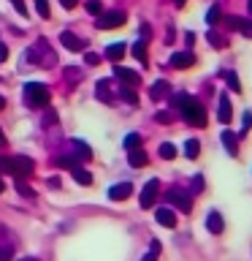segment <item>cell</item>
<instances>
[{
  "label": "cell",
  "instance_id": "obj_1",
  "mask_svg": "<svg viewBox=\"0 0 252 261\" xmlns=\"http://www.w3.org/2000/svg\"><path fill=\"white\" fill-rule=\"evenodd\" d=\"M174 109H179V114H182L184 122H190V125H195V128L206 125V109H203V103L198 98L179 93V95H174Z\"/></svg>",
  "mask_w": 252,
  "mask_h": 261
},
{
  "label": "cell",
  "instance_id": "obj_2",
  "mask_svg": "<svg viewBox=\"0 0 252 261\" xmlns=\"http://www.w3.org/2000/svg\"><path fill=\"white\" fill-rule=\"evenodd\" d=\"M24 60H30L33 65H38V68H52V65H57V55L52 52V46H49L46 38H38L36 44H33V49L24 52Z\"/></svg>",
  "mask_w": 252,
  "mask_h": 261
},
{
  "label": "cell",
  "instance_id": "obj_3",
  "mask_svg": "<svg viewBox=\"0 0 252 261\" xmlns=\"http://www.w3.org/2000/svg\"><path fill=\"white\" fill-rule=\"evenodd\" d=\"M24 103L33 106V109H44L49 103V87L44 82H27L24 85Z\"/></svg>",
  "mask_w": 252,
  "mask_h": 261
},
{
  "label": "cell",
  "instance_id": "obj_4",
  "mask_svg": "<svg viewBox=\"0 0 252 261\" xmlns=\"http://www.w3.org/2000/svg\"><path fill=\"white\" fill-rule=\"evenodd\" d=\"M33 171H36V161H33V158H27V155H14V158H11V174L16 179L30 177Z\"/></svg>",
  "mask_w": 252,
  "mask_h": 261
},
{
  "label": "cell",
  "instance_id": "obj_5",
  "mask_svg": "<svg viewBox=\"0 0 252 261\" xmlns=\"http://www.w3.org/2000/svg\"><path fill=\"white\" fill-rule=\"evenodd\" d=\"M125 11H106V14H101V16H95V24L101 30H114V28H122L125 24Z\"/></svg>",
  "mask_w": 252,
  "mask_h": 261
},
{
  "label": "cell",
  "instance_id": "obj_6",
  "mask_svg": "<svg viewBox=\"0 0 252 261\" xmlns=\"http://www.w3.org/2000/svg\"><path fill=\"white\" fill-rule=\"evenodd\" d=\"M168 204H174V207H179L182 212H190L193 210V193L187 191H179V188H171V191L166 193Z\"/></svg>",
  "mask_w": 252,
  "mask_h": 261
},
{
  "label": "cell",
  "instance_id": "obj_7",
  "mask_svg": "<svg viewBox=\"0 0 252 261\" xmlns=\"http://www.w3.org/2000/svg\"><path fill=\"white\" fill-rule=\"evenodd\" d=\"M158 193H160V182L158 179H149L144 188H141V199H138V204H141L144 210H149L154 201H158Z\"/></svg>",
  "mask_w": 252,
  "mask_h": 261
},
{
  "label": "cell",
  "instance_id": "obj_8",
  "mask_svg": "<svg viewBox=\"0 0 252 261\" xmlns=\"http://www.w3.org/2000/svg\"><path fill=\"white\" fill-rule=\"evenodd\" d=\"M60 44H62L65 49H71V52H84L87 41H81L76 33H71V30H62V33H60Z\"/></svg>",
  "mask_w": 252,
  "mask_h": 261
},
{
  "label": "cell",
  "instance_id": "obj_9",
  "mask_svg": "<svg viewBox=\"0 0 252 261\" xmlns=\"http://www.w3.org/2000/svg\"><path fill=\"white\" fill-rule=\"evenodd\" d=\"M114 76H117L122 85H128V87H136L138 82H141L138 71H130V68H125V65H114Z\"/></svg>",
  "mask_w": 252,
  "mask_h": 261
},
{
  "label": "cell",
  "instance_id": "obj_10",
  "mask_svg": "<svg viewBox=\"0 0 252 261\" xmlns=\"http://www.w3.org/2000/svg\"><path fill=\"white\" fill-rule=\"evenodd\" d=\"M171 68H179V71H184V68H190V65H195V55L193 52H174L171 55V60H168Z\"/></svg>",
  "mask_w": 252,
  "mask_h": 261
},
{
  "label": "cell",
  "instance_id": "obj_11",
  "mask_svg": "<svg viewBox=\"0 0 252 261\" xmlns=\"http://www.w3.org/2000/svg\"><path fill=\"white\" fill-rule=\"evenodd\" d=\"M130 193H133V185L130 182H117V185L109 188V199L111 201H125Z\"/></svg>",
  "mask_w": 252,
  "mask_h": 261
},
{
  "label": "cell",
  "instance_id": "obj_12",
  "mask_svg": "<svg viewBox=\"0 0 252 261\" xmlns=\"http://www.w3.org/2000/svg\"><path fill=\"white\" fill-rule=\"evenodd\" d=\"M154 220H158L160 226H166V228H174L176 226V212L171 207H160L158 212H154Z\"/></svg>",
  "mask_w": 252,
  "mask_h": 261
},
{
  "label": "cell",
  "instance_id": "obj_13",
  "mask_svg": "<svg viewBox=\"0 0 252 261\" xmlns=\"http://www.w3.org/2000/svg\"><path fill=\"white\" fill-rule=\"evenodd\" d=\"M168 95H171V85L166 79H158L149 87V98H152V101H160V98H168Z\"/></svg>",
  "mask_w": 252,
  "mask_h": 261
},
{
  "label": "cell",
  "instance_id": "obj_14",
  "mask_svg": "<svg viewBox=\"0 0 252 261\" xmlns=\"http://www.w3.org/2000/svg\"><path fill=\"white\" fill-rule=\"evenodd\" d=\"M95 98H98V101H103V103H111V101H114L111 85H109L106 79H101V82L95 85Z\"/></svg>",
  "mask_w": 252,
  "mask_h": 261
},
{
  "label": "cell",
  "instance_id": "obj_15",
  "mask_svg": "<svg viewBox=\"0 0 252 261\" xmlns=\"http://www.w3.org/2000/svg\"><path fill=\"white\" fill-rule=\"evenodd\" d=\"M231 117H233V109H231V101H228V95H219V112H217V120L219 122H231Z\"/></svg>",
  "mask_w": 252,
  "mask_h": 261
},
{
  "label": "cell",
  "instance_id": "obj_16",
  "mask_svg": "<svg viewBox=\"0 0 252 261\" xmlns=\"http://www.w3.org/2000/svg\"><path fill=\"white\" fill-rule=\"evenodd\" d=\"M206 228L211 234H223V228H225L223 215H219V212H209V215H206Z\"/></svg>",
  "mask_w": 252,
  "mask_h": 261
},
{
  "label": "cell",
  "instance_id": "obj_17",
  "mask_svg": "<svg viewBox=\"0 0 252 261\" xmlns=\"http://www.w3.org/2000/svg\"><path fill=\"white\" fill-rule=\"evenodd\" d=\"M146 161H149V158H146V152L141 150V147H138V150H128V163H130L133 169L146 166Z\"/></svg>",
  "mask_w": 252,
  "mask_h": 261
},
{
  "label": "cell",
  "instance_id": "obj_18",
  "mask_svg": "<svg viewBox=\"0 0 252 261\" xmlns=\"http://www.w3.org/2000/svg\"><path fill=\"white\" fill-rule=\"evenodd\" d=\"M73 158H76V161H89V158H92V150H89V147L84 144V142H73Z\"/></svg>",
  "mask_w": 252,
  "mask_h": 261
},
{
  "label": "cell",
  "instance_id": "obj_19",
  "mask_svg": "<svg viewBox=\"0 0 252 261\" xmlns=\"http://www.w3.org/2000/svg\"><path fill=\"white\" fill-rule=\"evenodd\" d=\"M106 57L117 65L122 57H125V44H109V49H106Z\"/></svg>",
  "mask_w": 252,
  "mask_h": 261
},
{
  "label": "cell",
  "instance_id": "obj_20",
  "mask_svg": "<svg viewBox=\"0 0 252 261\" xmlns=\"http://www.w3.org/2000/svg\"><path fill=\"white\" fill-rule=\"evenodd\" d=\"M223 144H225L228 155H236V152H239V142H236V134H233V130H223Z\"/></svg>",
  "mask_w": 252,
  "mask_h": 261
},
{
  "label": "cell",
  "instance_id": "obj_21",
  "mask_svg": "<svg viewBox=\"0 0 252 261\" xmlns=\"http://www.w3.org/2000/svg\"><path fill=\"white\" fill-rule=\"evenodd\" d=\"M184 155L190 161L198 158V155H201V142H198V139H187V142H184Z\"/></svg>",
  "mask_w": 252,
  "mask_h": 261
},
{
  "label": "cell",
  "instance_id": "obj_22",
  "mask_svg": "<svg viewBox=\"0 0 252 261\" xmlns=\"http://www.w3.org/2000/svg\"><path fill=\"white\" fill-rule=\"evenodd\" d=\"M119 98H122L125 103H130V106H136V103H138V93H136L133 87H128V85H122V87H119Z\"/></svg>",
  "mask_w": 252,
  "mask_h": 261
},
{
  "label": "cell",
  "instance_id": "obj_23",
  "mask_svg": "<svg viewBox=\"0 0 252 261\" xmlns=\"http://www.w3.org/2000/svg\"><path fill=\"white\" fill-rule=\"evenodd\" d=\"M71 174H73V179H76L79 185H92V174H89L87 169H81V166H76V169L71 171Z\"/></svg>",
  "mask_w": 252,
  "mask_h": 261
},
{
  "label": "cell",
  "instance_id": "obj_24",
  "mask_svg": "<svg viewBox=\"0 0 252 261\" xmlns=\"http://www.w3.org/2000/svg\"><path fill=\"white\" fill-rule=\"evenodd\" d=\"M236 30H239L244 38H252V19H244V16H236Z\"/></svg>",
  "mask_w": 252,
  "mask_h": 261
},
{
  "label": "cell",
  "instance_id": "obj_25",
  "mask_svg": "<svg viewBox=\"0 0 252 261\" xmlns=\"http://www.w3.org/2000/svg\"><path fill=\"white\" fill-rule=\"evenodd\" d=\"M54 163H57V166H60V169H68V171H73V169H76V166H79V161H76V158H73V155H71V152H68V155H60V158H57Z\"/></svg>",
  "mask_w": 252,
  "mask_h": 261
},
{
  "label": "cell",
  "instance_id": "obj_26",
  "mask_svg": "<svg viewBox=\"0 0 252 261\" xmlns=\"http://www.w3.org/2000/svg\"><path fill=\"white\" fill-rule=\"evenodd\" d=\"M133 57L141 65H146V41H136L133 44Z\"/></svg>",
  "mask_w": 252,
  "mask_h": 261
},
{
  "label": "cell",
  "instance_id": "obj_27",
  "mask_svg": "<svg viewBox=\"0 0 252 261\" xmlns=\"http://www.w3.org/2000/svg\"><path fill=\"white\" fill-rule=\"evenodd\" d=\"M160 158H163V161H174V158H176V147L168 144V142L160 144Z\"/></svg>",
  "mask_w": 252,
  "mask_h": 261
},
{
  "label": "cell",
  "instance_id": "obj_28",
  "mask_svg": "<svg viewBox=\"0 0 252 261\" xmlns=\"http://www.w3.org/2000/svg\"><path fill=\"white\" fill-rule=\"evenodd\" d=\"M84 8H87V14H92V16H101L103 14V3H101V0H87Z\"/></svg>",
  "mask_w": 252,
  "mask_h": 261
},
{
  "label": "cell",
  "instance_id": "obj_29",
  "mask_svg": "<svg viewBox=\"0 0 252 261\" xmlns=\"http://www.w3.org/2000/svg\"><path fill=\"white\" fill-rule=\"evenodd\" d=\"M158 256H160V242H158V240H152V248L144 253V258H141V261H158Z\"/></svg>",
  "mask_w": 252,
  "mask_h": 261
},
{
  "label": "cell",
  "instance_id": "obj_30",
  "mask_svg": "<svg viewBox=\"0 0 252 261\" xmlns=\"http://www.w3.org/2000/svg\"><path fill=\"white\" fill-rule=\"evenodd\" d=\"M206 38H209V44L214 46V49H223V46H225V41H223V36H219L217 30H209V33H206Z\"/></svg>",
  "mask_w": 252,
  "mask_h": 261
},
{
  "label": "cell",
  "instance_id": "obj_31",
  "mask_svg": "<svg viewBox=\"0 0 252 261\" xmlns=\"http://www.w3.org/2000/svg\"><path fill=\"white\" fill-rule=\"evenodd\" d=\"M141 147V136L138 134H128L125 136V150H138Z\"/></svg>",
  "mask_w": 252,
  "mask_h": 261
},
{
  "label": "cell",
  "instance_id": "obj_32",
  "mask_svg": "<svg viewBox=\"0 0 252 261\" xmlns=\"http://www.w3.org/2000/svg\"><path fill=\"white\" fill-rule=\"evenodd\" d=\"M219 16H223V11H219V6H211L209 11H206V22L211 24V28H214V24L219 22Z\"/></svg>",
  "mask_w": 252,
  "mask_h": 261
},
{
  "label": "cell",
  "instance_id": "obj_33",
  "mask_svg": "<svg viewBox=\"0 0 252 261\" xmlns=\"http://www.w3.org/2000/svg\"><path fill=\"white\" fill-rule=\"evenodd\" d=\"M36 11H38V16L41 19H49V0H36Z\"/></svg>",
  "mask_w": 252,
  "mask_h": 261
},
{
  "label": "cell",
  "instance_id": "obj_34",
  "mask_svg": "<svg viewBox=\"0 0 252 261\" xmlns=\"http://www.w3.org/2000/svg\"><path fill=\"white\" fill-rule=\"evenodd\" d=\"M225 79H228V87H231L233 93H239V90H241V82H239L236 73H225Z\"/></svg>",
  "mask_w": 252,
  "mask_h": 261
},
{
  "label": "cell",
  "instance_id": "obj_35",
  "mask_svg": "<svg viewBox=\"0 0 252 261\" xmlns=\"http://www.w3.org/2000/svg\"><path fill=\"white\" fill-rule=\"evenodd\" d=\"M14 258V248H11V245H0V261H11Z\"/></svg>",
  "mask_w": 252,
  "mask_h": 261
},
{
  "label": "cell",
  "instance_id": "obj_36",
  "mask_svg": "<svg viewBox=\"0 0 252 261\" xmlns=\"http://www.w3.org/2000/svg\"><path fill=\"white\" fill-rule=\"evenodd\" d=\"M16 191H19V193L24 196V199H33V196H36V191H33V188H27V185L22 182V179L16 182Z\"/></svg>",
  "mask_w": 252,
  "mask_h": 261
},
{
  "label": "cell",
  "instance_id": "obj_37",
  "mask_svg": "<svg viewBox=\"0 0 252 261\" xmlns=\"http://www.w3.org/2000/svg\"><path fill=\"white\" fill-rule=\"evenodd\" d=\"M65 79L68 82H81V68H68L65 71Z\"/></svg>",
  "mask_w": 252,
  "mask_h": 261
},
{
  "label": "cell",
  "instance_id": "obj_38",
  "mask_svg": "<svg viewBox=\"0 0 252 261\" xmlns=\"http://www.w3.org/2000/svg\"><path fill=\"white\" fill-rule=\"evenodd\" d=\"M11 6L16 8V14H19V16H27V6H24V0H11Z\"/></svg>",
  "mask_w": 252,
  "mask_h": 261
},
{
  "label": "cell",
  "instance_id": "obj_39",
  "mask_svg": "<svg viewBox=\"0 0 252 261\" xmlns=\"http://www.w3.org/2000/svg\"><path fill=\"white\" fill-rule=\"evenodd\" d=\"M0 174H11V158H0Z\"/></svg>",
  "mask_w": 252,
  "mask_h": 261
},
{
  "label": "cell",
  "instance_id": "obj_40",
  "mask_svg": "<svg viewBox=\"0 0 252 261\" xmlns=\"http://www.w3.org/2000/svg\"><path fill=\"white\" fill-rule=\"evenodd\" d=\"M84 63H87V65H98V63H101V55L87 52V55H84Z\"/></svg>",
  "mask_w": 252,
  "mask_h": 261
},
{
  "label": "cell",
  "instance_id": "obj_41",
  "mask_svg": "<svg viewBox=\"0 0 252 261\" xmlns=\"http://www.w3.org/2000/svg\"><path fill=\"white\" fill-rule=\"evenodd\" d=\"M241 128H244V130H249V128H252V114H249V112H244V117H241Z\"/></svg>",
  "mask_w": 252,
  "mask_h": 261
},
{
  "label": "cell",
  "instance_id": "obj_42",
  "mask_svg": "<svg viewBox=\"0 0 252 261\" xmlns=\"http://www.w3.org/2000/svg\"><path fill=\"white\" fill-rule=\"evenodd\" d=\"M174 120V114H168V112H158V122H171Z\"/></svg>",
  "mask_w": 252,
  "mask_h": 261
},
{
  "label": "cell",
  "instance_id": "obj_43",
  "mask_svg": "<svg viewBox=\"0 0 252 261\" xmlns=\"http://www.w3.org/2000/svg\"><path fill=\"white\" fill-rule=\"evenodd\" d=\"M76 3H79V0H60V6L68 8V11H71V8H76Z\"/></svg>",
  "mask_w": 252,
  "mask_h": 261
},
{
  "label": "cell",
  "instance_id": "obj_44",
  "mask_svg": "<svg viewBox=\"0 0 252 261\" xmlns=\"http://www.w3.org/2000/svg\"><path fill=\"white\" fill-rule=\"evenodd\" d=\"M0 60H8V46L0 41Z\"/></svg>",
  "mask_w": 252,
  "mask_h": 261
},
{
  "label": "cell",
  "instance_id": "obj_45",
  "mask_svg": "<svg viewBox=\"0 0 252 261\" xmlns=\"http://www.w3.org/2000/svg\"><path fill=\"white\" fill-rule=\"evenodd\" d=\"M201 188H203V177H195V182H193V191H195V193H198V191H201Z\"/></svg>",
  "mask_w": 252,
  "mask_h": 261
},
{
  "label": "cell",
  "instance_id": "obj_46",
  "mask_svg": "<svg viewBox=\"0 0 252 261\" xmlns=\"http://www.w3.org/2000/svg\"><path fill=\"white\" fill-rule=\"evenodd\" d=\"M3 237H8V231H6V228H3V226H0V240H3Z\"/></svg>",
  "mask_w": 252,
  "mask_h": 261
},
{
  "label": "cell",
  "instance_id": "obj_47",
  "mask_svg": "<svg viewBox=\"0 0 252 261\" xmlns=\"http://www.w3.org/2000/svg\"><path fill=\"white\" fill-rule=\"evenodd\" d=\"M6 144V136H3V130H0V147H3Z\"/></svg>",
  "mask_w": 252,
  "mask_h": 261
},
{
  "label": "cell",
  "instance_id": "obj_48",
  "mask_svg": "<svg viewBox=\"0 0 252 261\" xmlns=\"http://www.w3.org/2000/svg\"><path fill=\"white\" fill-rule=\"evenodd\" d=\"M174 3H176V6H179V8H182V6H184V3H187V0H174Z\"/></svg>",
  "mask_w": 252,
  "mask_h": 261
},
{
  "label": "cell",
  "instance_id": "obj_49",
  "mask_svg": "<svg viewBox=\"0 0 252 261\" xmlns=\"http://www.w3.org/2000/svg\"><path fill=\"white\" fill-rule=\"evenodd\" d=\"M19 261H38V258H33V256H24V258H19Z\"/></svg>",
  "mask_w": 252,
  "mask_h": 261
},
{
  "label": "cell",
  "instance_id": "obj_50",
  "mask_svg": "<svg viewBox=\"0 0 252 261\" xmlns=\"http://www.w3.org/2000/svg\"><path fill=\"white\" fill-rule=\"evenodd\" d=\"M6 191V182H3V179H0V193H3Z\"/></svg>",
  "mask_w": 252,
  "mask_h": 261
},
{
  "label": "cell",
  "instance_id": "obj_51",
  "mask_svg": "<svg viewBox=\"0 0 252 261\" xmlns=\"http://www.w3.org/2000/svg\"><path fill=\"white\" fill-rule=\"evenodd\" d=\"M3 106H6V101H3V95H0V109H3Z\"/></svg>",
  "mask_w": 252,
  "mask_h": 261
},
{
  "label": "cell",
  "instance_id": "obj_52",
  "mask_svg": "<svg viewBox=\"0 0 252 261\" xmlns=\"http://www.w3.org/2000/svg\"><path fill=\"white\" fill-rule=\"evenodd\" d=\"M249 14H252V0H249Z\"/></svg>",
  "mask_w": 252,
  "mask_h": 261
}]
</instances>
